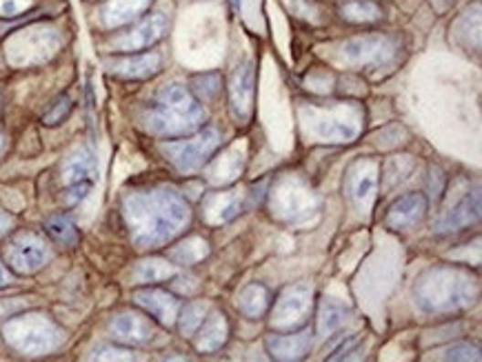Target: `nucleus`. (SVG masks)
I'll return each mask as SVG.
<instances>
[{
    "label": "nucleus",
    "instance_id": "23",
    "mask_svg": "<svg viewBox=\"0 0 482 362\" xmlns=\"http://www.w3.org/2000/svg\"><path fill=\"white\" fill-rule=\"evenodd\" d=\"M227 336H229V325L225 314L212 311V315L204 318L203 325L198 327V338H196L198 351H203V354H214V351L223 349V345L227 343Z\"/></svg>",
    "mask_w": 482,
    "mask_h": 362
},
{
    "label": "nucleus",
    "instance_id": "9",
    "mask_svg": "<svg viewBox=\"0 0 482 362\" xmlns=\"http://www.w3.org/2000/svg\"><path fill=\"white\" fill-rule=\"evenodd\" d=\"M169 32V18L162 12H147L136 23L127 25L125 32L116 34L110 40V47L114 54H138L147 52L153 45L161 43Z\"/></svg>",
    "mask_w": 482,
    "mask_h": 362
},
{
    "label": "nucleus",
    "instance_id": "6",
    "mask_svg": "<svg viewBox=\"0 0 482 362\" xmlns=\"http://www.w3.org/2000/svg\"><path fill=\"white\" fill-rule=\"evenodd\" d=\"M60 43H63V36L58 29L45 23H34L9 36L5 43V56L14 67H36L54 58Z\"/></svg>",
    "mask_w": 482,
    "mask_h": 362
},
{
    "label": "nucleus",
    "instance_id": "13",
    "mask_svg": "<svg viewBox=\"0 0 482 362\" xmlns=\"http://www.w3.org/2000/svg\"><path fill=\"white\" fill-rule=\"evenodd\" d=\"M378 173H381V165L369 158H361L347 170L345 191L358 212H369L376 201Z\"/></svg>",
    "mask_w": 482,
    "mask_h": 362
},
{
    "label": "nucleus",
    "instance_id": "25",
    "mask_svg": "<svg viewBox=\"0 0 482 362\" xmlns=\"http://www.w3.org/2000/svg\"><path fill=\"white\" fill-rule=\"evenodd\" d=\"M96 173V158L89 150H79L74 156L67 158L63 167L65 185H76V182H89Z\"/></svg>",
    "mask_w": 482,
    "mask_h": 362
},
{
    "label": "nucleus",
    "instance_id": "12",
    "mask_svg": "<svg viewBox=\"0 0 482 362\" xmlns=\"http://www.w3.org/2000/svg\"><path fill=\"white\" fill-rule=\"evenodd\" d=\"M5 260L9 267L20 276H32V274L40 272L45 264L51 260L49 244L38 236V233L25 232L18 233L12 243L5 249Z\"/></svg>",
    "mask_w": 482,
    "mask_h": 362
},
{
    "label": "nucleus",
    "instance_id": "34",
    "mask_svg": "<svg viewBox=\"0 0 482 362\" xmlns=\"http://www.w3.org/2000/svg\"><path fill=\"white\" fill-rule=\"evenodd\" d=\"M192 89L200 100H214L220 91V76L218 74H200L192 80Z\"/></svg>",
    "mask_w": 482,
    "mask_h": 362
},
{
    "label": "nucleus",
    "instance_id": "40",
    "mask_svg": "<svg viewBox=\"0 0 482 362\" xmlns=\"http://www.w3.org/2000/svg\"><path fill=\"white\" fill-rule=\"evenodd\" d=\"M125 354V351H114V349H102V351H96L94 358H100V360H114V358H120V360H127L130 356H120Z\"/></svg>",
    "mask_w": 482,
    "mask_h": 362
},
{
    "label": "nucleus",
    "instance_id": "31",
    "mask_svg": "<svg viewBox=\"0 0 482 362\" xmlns=\"http://www.w3.org/2000/svg\"><path fill=\"white\" fill-rule=\"evenodd\" d=\"M476 18H480V3H476L474 9H466L451 27V34H456V40H460L466 49H471V36L480 43V23H474Z\"/></svg>",
    "mask_w": 482,
    "mask_h": 362
},
{
    "label": "nucleus",
    "instance_id": "30",
    "mask_svg": "<svg viewBox=\"0 0 482 362\" xmlns=\"http://www.w3.org/2000/svg\"><path fill=\"white\" fill-rule=\"evenodd\" d=\"M207 256H209V244L207 241H203V238H198V236L187 238V241L176 244V247L169 252V258H172L176 264H183V267L196 264Z\"/></svg>",
    "mask_w": 482,
    "mask_h": 362
},
{
    "label": "nucleus",
    "instance_id": "24",
    "mask_svg": "<svg viewBox=\"0 0 482 362\" xmlns=\"http://www.w3.org/2000/svg\"><path fill=\"white\" fill-rule=\"evenodd\" d=\"M243 154H240V147H232L225 156L216 158V160L209 165V181L214 185H227L238 178V173L243 171Z\"/></svg>",
    "mask_w": 482,
    "mask_h": 362
},
{
    "label": "nucleus",
    "instance_id": "14",
    "mask_svg": "<svg viewBox=\"0 0 482 362\" xmlns=\"http://www.w3.org/2000/svg\"><path fill=\"white\" fill-rule=\"evenodd\" d=\"M254 96H256V71L251 60L236 65V69L229 76V109H232L234 120L247 122L251 111H254Z\"/></svg>",
    "mask_w": 482,
    "mask_h": 362
},
{
    "label": "nucleus",
    "instance_id": "36",
    "mask_svg": "<svg viewBox=\"0 0 482 362\" xmlns=\"http://www.w3.org/2000/svg\"><path fill=\"white\" fill-rule=\"evenodd\" d=\"M69 111H71V98L69 96H60V98L49 107L47 114L43 116V122L49 127L60 125V122H63L67 116H69Z\"/></svg>",
    "mask_w": 482,
    "mask_h": 362
},
{
    "label": "nucleus",
    "instance_id": "4",
    "mask_svg": "<svg viewBox=\"0 0 482 362\" xmlns=\"http://www.w3.org/2000/svg\"><path fill=\"white\" fill-rule=\"evenodd\" d=\"M302 120L309 134L322 142H353L362 131V109L353 103L305 107Z\"/></svg>",
    "mask_w": 482,
    "mask_h": 362
},
{
    "label": "nucleus",
    "instance_id": "7",
    "mask_svg": "<svg viewBox=\"0 0 482 362\" xmlns=\"http://www.w3.org/2000/svg\"><path fill=\"white\" fill-rule=\"evenodd\" d=\"M400 52L398 40L384 34H369L342 43L341 58L347 67L381 69L392 65Z\"/></svg>",
    "mask_w": 482,
    "mask_h": 362
},
{
    "label": "nucleus",
    "instance_id": "27",
    "mask_svg": "<svg viewBox=\"0 0 482 362\" xmlns=\"http://www.w3.org/2000/svg\"><path fill=\"white\" fill-rule=\"evenodd\" d=\"M269 303H271L269 289L256 283V284H249V287H245L243 292H240L238 311L251 320L263 318V315L267 314V309H269Z\"/></svg>",
    "mask_w": 482,
    "mask_h": 362
},
{
    "label": "nucleus",
    "instance_id": "29",
    "mask_svg": "<svg viewBox=\"0 0 482 362\" xmlns=\"http://www.w3.org/2000/svg\"><path fill=\"white\" fill-rule=\"evenodd\" d=\"M347 318H350L347 307L338 305L336 300H325V303L320 305V314H318V334H320L322 338L336 334L338 329L345 327Z\"/></svg>",
    "mask_w": 482,
    "mask_h": 362
},
{
    "label": "nucleus",
    "instance_id": "2",
    "mask_svg": "<svg viewBox=\"0 0 482 362\" xmlns=\"http://www.w3.org/2000/svg\"><path fill=\"white\" fill-rule=\"evenodd\" d=\"M416 303L427 314H458L478 298V280L454 264H438L416 280Z\"/></svg>",
    "mask_w": 482,
    "mask_h": 362
},
{
    "label": "nucleus",
    "instance_id": "10",
    "mask_svg": "<svg viewBox=\"0 0 482 362\" xmlns=\"http://www.w3.org/2000/svg\"><path fill=\"white\" fill-rule=\"evenodd\" d=\"M271 205H274V213L294 222L316 212L318 196L305 181L296 176H287L276 187L274 196H271Z\"/></svg>",
    "mask_w": 482,
    "mask_h": 362
},
{
    "label": "nucleus",
    "instance_id": "37",
    "mask_svg": "<svg viewBox=\"0 0 482 362\" xmlns=\"http://www.w3.org/2000/svg\"><path fill=\"white\" fill-rule=\"evenodd\" d=\"M445 360H480V349L476 345L469 343H460L449 346L447 351L443 354Z\"/></svg>",
    "mask_w": 482,
    "mask_h": 362
},
{
    "label": "nucleus",
    "instance_id": "38",
    "mask_svg": "<svg viewBox=\"0 0 482 362\" xmlns=\"http://www.w3.org/2000/svg\"><path fill=\"white\" fill-rule=\"evenodd\" d=\"M67 187H69V190L65 193V202L67 205H76V202H80L87 193H89L91 182H76V185H67Z\"/></svg>",
    "mask_w": 482,
    "mask_h": 362
},
{
    "label": "nucleus",
    "instance_id": "21",
    "mask_svg": "<svg viewBox=\"0 0 482 362\" xmlns=\"http://www.w3.org/2000/svg\"><path fill=\"white\" fill-rule=\"evenodd\" d=\"M243 193L220 191L209 193L203 201V216L209 224H225L243 212Z\"/></svg>",
    "mask_w": 482,
    "mask_h": 362
},
{
    "label": "nucleus",
    "instance_id": "26",
    "mask_svg": "<svg viewBox=\"0 0 482 362\" xmlns=\"http://www.w3.org/2000/svg\"><path fill=\"white\" fill-rule=\"evenodd\" d=\"M342 20L353 25H369L382 20L384 12L376 0H342L341 3Z\"/></svg>",
    "mask_w": 482,
    "mask_h": 362
},
{
    "label": "nucleus",
    "instance_id": "3",
    "mask_svg": "<svg viewBox=\"0 0 482 362\" xmlns=\"http://www.w3.org/2000/svg\"><path fill=\"white\" fill-rule=\"evenodd\" d=\"M204 109L187 87L165 85L142 114V125L158 139H181L200 129Z\"/></svg>",
    "mask_w": 482,
    "mask_h": 362
},
{
    "label": "nucleus",
    "instance_id": "33",
    "mask_svg": "<svg viewBox=\"0 0 482 362\" xmlns=\"http://www.w3.org/2000/svg\"><path fill=\"white\" fill-rule=\"evenodd\" d=\"M207 303H189L187 307L183 309V315L178 314V327H181V334L184 338L196 334L200 325H203L204 315H207Z\"/></svg>",
    "mask_w": 482,
    "mask_h": 362
},
{
    "label": "nucleus",
    "instance_id": "28",
    "mask_svg": "<svg viewBox=\"0 0 482 362\" xmlns=\"http://www.w3.org/2000/svg\"><path fill=\"white\" fill-rule=\"evenodd\" d=\"M173 276H176V264L162 258H147L142 263H138L136 269H133V280L138 284L162 283V280H169Z\"/></svg>",
    "mask_w": 482,
    "mask_h": 362
},
{
    "label": "nucleus",
    "instance_id": "20",
    "mask_svg": "<svg viewBox=\"0 0 482 362\" xmlns=\"http://www.w3.org/2000/svg\"><path fill=\"white\" fill-rule=\"evenodd\" d=\"M265 345L276 360H300L311 349V331H280L269 336Z\"/></svg>",
    "mask_w": 482,
    "mask_h": 362
},
{
    "label": "nucleus",
    "instance_id": "42",
    "mask_svg": "<svg viewBox=\"0 0 482 362\" xmlns=\"http://www.w3.org/2000/svg\"><path fill=\"white\" fill-rule=\"evenodd\" d=\"M3 147H5V136L3 131H0V154H3Z\"/></svg>",
    "mask_w": 482,
    "mask_h": 362
},
{
    "label": "nucleus",
    "instance_id": "15",
    "mask_svg": "<svg viewBox=\"0 0 482 362\" xmlns=\"http://www.w3.org/2000/svg\"><path fill=\"white\" fill-rule=\"evenodd\" d=\"M162 67V56L158 52L120 54L107 60V71L116 78L125 80H147L156 76Z\"/></svg>",
    "mask_w": 482,
    "mask_h": 362
},
{
    "label": "nucleus",
    "instance_id": "8",
    "mask_svg": "<svg viewBox=\"0 0 482 362\" xmlns=\"http://www.w3.org/2000/svg\"><path fill=\"white\" fill-rule=\"evenodd\" d=\"M220 147V134L214 127H207L200 134L181 142H162V154L169 158L173 167L181 173H192L203 170L204 162L212 160Z\"/></svg>",
    "mask_w": 482,
    "mask_h": 362
},
{
    "label": "nucleus",
    "instance_id": "35",
    "mask_svg": "<svg viewBox=\"0 0 482 362\" xmlns=\"http://www.w3.org/2000/svg\"><path fill=\"white\" fill-rule=\"evenodd\" d=\"M36 7V0H0V20H16Z\"/></svg>",
    "mask_w": 482,
    "mask_h": 362
},
{
    "label": "nucleus",
    "instance_id": "1",
    "mask_svg": "<svg viewBox=\"0 0 482 362\" xmlns=\"http://www.w3.org/2000/svg\"><path fill=\"white\" fill-rule=\"evenodd\" d=\"M122 216L138 249H156L187 229L192 212L184 198L169 187L131 191L122 201Z\"/></svg>",
    "mask_w": 482,
    "mask_h": 362
},
{
    "label": "nucleus",
    "instance_id": "39",
    "mask_svg": "<svg viewBox=\"0 0 482 362\" xmlns=\"http://www.w3.org/2000/svg\"><path fill=\"white\" fill-rule=\"evenodd\" d=\"M14 227H16V218L9 212H5V209H0V238L7 236Z\"/></svg>",
    "mask_w": 482,
    "mask_h": 362
},
{
    "label": "nucleus",
    "instance_id": "22",
    "mask_svg": "<svg viewBox=\"0 0 482 362\" xmlns=\"http://www.w3.org/2000/svg\"><path fill=\"white\" fill-rule=\"evenodd\" d=\"M480 218V193L469 191L463 201L458 202L447 216L435 224V232L449 233V232H460V229L469 227V224L478 222Z\"/></svg>",
    "mask_w": 482,
    "mask_h": 362
},
{
    "label": "nucleus",
    "instance_id": "17",
    "mask_svg": "<svg viewBox=\"0 0 482 362\" xmlns=\"http://www.w3.org/2000/svg\"><path fill=\"white\" fill-rule=\"evenodd\" d=\"M110 334L116 343L141 346L152 343V338L156 336V329H153V323L147 315L125 311V314H118L116 318L111 320Z\"/></svg>",
    "mask_w": 482,
    "mask_h": 362
},
{
    "label": "nucleus",
    "instance_id": "11",
    "mask_svg": "<svg viewBox=\"0 0 482 362\" xmlns=\"http://www.w3.org/2000/svg\"><path fill=\"white\" fill-rule=\"evenodd\" d=\"M314 305V289L309 284L287 287L271 309V327L276 331H296L307 323Z\"/></svg>",
    "mask_w": 482,
    "mask_h": 362
},
{
    "label": "nucleus",
    "instance_id": "5",
    "mask_svg": "<svg viewBox=\"0 0 482 362\" xmlns=\"http://www.w3.org/2000/svg\"><path fill=\"white\" fill-rule=\"evenodd\" d=\"M3 336L25 356H47L65 343L63 329L43 314H25L7 320Z\"/></svg>",
    "mask_w": 482,
    "mask_h": 362
},
{
    "label": "nucleus",
    "instance_id": "19",
    "mask_svg": "<svg viewBox=\"0 0 482 362\" xmlns=\"http://www.w3.org/2000/svg\"><path fill=\"white\" fill-rule=\"evenodd\" d=\"M427 213V201L423 193H409L396 201L387 213V227L393 232H409L423 222Z\"/></svg>",
    "mask_w": 482,
    "mask_h": 362
},
{
    "label": "nucleus",
    "instance_id": "32",
    "mask_svg": "<svg viewBox=\"0 0 482 362\" xmlns=\"http://www.w3.org/2000/svg\"><path fill=\"white\" fill-rule=\"evenodd\" d=\"M45 229L63 247H76L79 244V229H76V224L71 222L69 216H51L47 224H45Z\"/></svg>",
    "mask_w": 482,
    "mask_h": 362
},
{
    "label": "nucleus",
    "instance_id": "41",
    "mask_svg": "<svg viewBox=\"0 0 482 362\" xmlns=\"http://www.w3.org/2000/svg\"><path fill=\"white\" fill-rule=\"evenodd\" d=\"M5 284H9V274L3 267V263H0V287H5Z\"/></svg>",
    "mask_w": 482,
    "mask_h": 362
},
{
    "label": "nucleus",
    "instance_id": "43",
    "mask_svg": "<svg viewBox=\"0 0 482 362\" xmlns=\"http://www.w3.org/2000/svg\"><path fill=\"white\" fill-rule=\"evenodd\" d=\"M89 3H96V0H89Z\"/></svg>",
    "mask_w": 482,
    "mask_h": 362
},
{
    "label": "nucleus",
    "instance_id": "16",
    "mask_svg": "<svg viewBox=\"0 0 482 362\" xmlns=\"http://www.w3.org/2000/svg\"><path fill=\"white\" fill-rule=\"evenodd\" d=\"M153 0H102L99 20L102 29H122L127 25L136 23L152 9Z\"/></svg>",
    "mask_w": 482,
    "mask_h": 362
},
{
    "label": "nucleus",
    "instance_id": "18",
    "mask_svg": "<svg viewBox=\"0 0 482 362\" xmlns=\"http://www.w3.org/2000/svg\"><path fill=\"white\" fill-rule=\"evenodd\" d=\"M133 300H136L138 307L145 309L165 327H172L178 320V314H181V300L169 292H162V289H142V292L133 294Z\"/></svg>",
    "mask_w": 482,
    "mask_h": 362
}]
</instances>
